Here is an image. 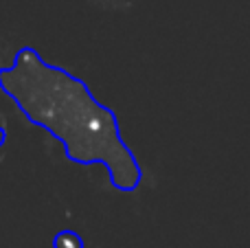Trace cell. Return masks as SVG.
<instances>
[{"mask_svg":"<svg viewBox=\"0 0 250 248\" xmlns=\"http://www.w3.org/2000/svg\"><path fill=\"white\" fill-rule=\"evenodd\" d=\"M55 248H83V240L73 231H62L55 237Z\"/></svg>","mask_w":250,"mask_h":248,"instance_id":"obj_2","label":"cell"},{"mask_svg":"<svg viewBox=\"0 0 250 248\" xmlns=\"http://www.w3.org/2000/svg\"><path fill=\"white\" fill-rule=\"evenodd\" d=\"M0 143H2V132H0Z\"/></svg>","mask_w":250,"mask_h":248,"instance_id":"obj_3","label":"cell"},{"mask_svg":"<svg viewBox=\"0 0 250 248\" xmlns=\"http://www.w3.org/2000/svg\"><path fill=\"white\" fill-rule=\"evenodd\" d=\"M13 70L18 83L4 79L7 92L20 101L31 121L64 143L70 161L79 165L101 163L114 189L136 191L143 183V167L125 145L117 114L101 105L82 79L44 64L33 51H22Z\"/></svg>","mask_w":250,"mask_h":248,"instance_id":"obj_1","label":"cell"}]
</instances>
